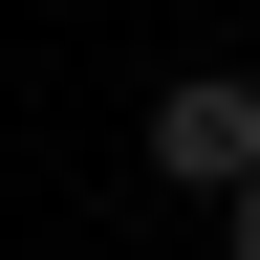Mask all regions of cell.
<instances>
[{"label":"cell","mask_w":260,"mask_h":260,"mask_svg":"<svg viewBox=\"0 0 260 260\" xmlns=\"http://www.w3.org/2000/svg\"><path fill=\"white\" fill-rule=\"evenodd\" d=\"M152 174L174 195H239L260 174V65H174V87H152Z\"/></svg>","instance_id":"1"},{"label":"cell","mask_w":260,"mask_h":260,"mask_svg":"<svg viewBox=\"0 0 260 260\" xmlns=\"http://www.w3.org/2000/svg\"><path fill=\"white\" fill-rule=\"evenodd\" d=\"M217 260H260V174H239V195H217Z\"/></svg>","instance_id":"2"}]
</instances>
